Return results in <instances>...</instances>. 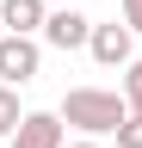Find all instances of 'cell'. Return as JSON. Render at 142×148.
Wrapping results in <instances>:
<instances>
[{"label":"cell","instance_id":"7","mask_svg":"<svg viewBox=\"0 0 142 148\" xmlns=\"http://www.w3.org/2000/svg\"><path fill=\"white\" fill-rule=\"evenodd\" d=\"M19 123H25V111H19V86H0V136H12Z\"/></svg>","mask_w":142,"mask_h":148},{"label":"cell","instance_id":"11","mask_svg":"<svg viewBox=\"0 0 142 148\" xmlns=\"http://www.w3.org/2000/svg\"><path fill=\"white\" fill-rule=\"evenodd\" d=\"M74 148H99V142H74Z\"/></svg>","mask_w":142,"mask_h":148},{"label":"cell","instance_id":"6","mask_svg":"<svg viewBox=\"0 0 142 148\" xmlns=\"http://www.w3.org/2000/svg\"><path fill=\"white\" fill-rule=\"evenodd\" d=\"M43 18H49V0H0V25L19 31V37L43 31Z\"/></svg>","mask_w":142,"mask_h":148},{"label":"cell","instance_id":"4","mask_svg":"<svg viewBox=\"0 0 142 148\" xmlns=\"http://www.w3.org/2000/svg\"><path fill=\"white\" fill-rule=\"evenodd\" d=\"M86 37H93V18L74 6H56L43 18V43H56V49H86Z\"/></svg>","mask_w":142,"mask_h":148},{"label":"cell","instance_id":"8","mask_svg":"<svg viewBox=\"0 0 142 148\" xmlns=\"http://www.w3.org/2000/svg\"><path fill=\"white\" fill-rule=\"evenodd\" d=\"M123 99H130V111L142 117V62H130V68H123Z\"/></svg>","mask_w":142,"mask_h":148},{"label":"cell","instance_id":"9","mask_svg":"<svg viewBox=\"0 0 142 148\" xmlns=\"http://www.w3.org/2000/svg\"><path fill=\"white\" fill-rule=\"evenodd\" d=\"M117 148H142V117H136V111L117 123Z\"/></svg>","mask_w":142,"mask_h":148},{"label":"cell","instance_id":"10","mask_svg":"<svg viewBox=\"0 0 142 148\" xmlns=\"http://www.w3.org/2000/svg\"><path fill=\"white\" fill-rule=\"evenodd\" d=\"M123 25H130V31H142V0H123Z\"/></svg>","mask_w":142,"mask_h":148},{"label":"cell","instance_id":"3","mask_svg":"<svg viewBox=\"0 0 142 148\" xmlns=\"http://www.w3.org/2000/svg\"><path fill=\"white\" fill-rule=\"evenodd\" d=\"M12 148H68V123L56 111H25V123L12 130Z\"/></svg>","mask_w":142,"mask_h":148},{"label":"cell","instance_id":"1","mask_svg":"<svg viewBox=\"0 0 142 148\" xmlns=\"http://www.w3.org/2000/svg\"><path fill=\"white\" fill-rule=\"evenodd\" d=\"M56 117L74 123L80 136H117V123L130 117V99H117V92H105V86H74Z\"/></svg>","mask_w":142,"mask_h":148},{"label":"cell","instance_id":"12","mask_svg":"<svg viewBox=\"0 0 142 148\" xmlns=\"http://www.w3.org/2000/svg\"><path fill=\"white\" fill-rule=\"evenodd\" d=\"M49 6H68V0H49Z\"/></svg>","mask_w":142,"mask_h":148},{"label":"cell","instance_id":"2","mask_svg":"<svg viewBox=\"0 0 142 148\" xmlns=\"http://www.w3.org/2000/svg\"><path fill=\"white\" fill-rule=\"evenodd\" d=\"M37 62H43L37 37H19V31L0 37V86H25V80H37Z\"/></svg>","mask_w":142,"mask_h":148},{"label":"cell","instance_id":"5","mask_svg":"<svg viewBox=\"0 0 142 148\" xmlns=\"http://www.w3.org/2000/svg\"><path fill=\"white\" fill-rule=\"evenodd\" d=\"M130 25H93V37H86V49H93V62H105V68H130L136 56H130Z\"/></svg>","mask_w":142,"mask_h":148}]
</instances>
